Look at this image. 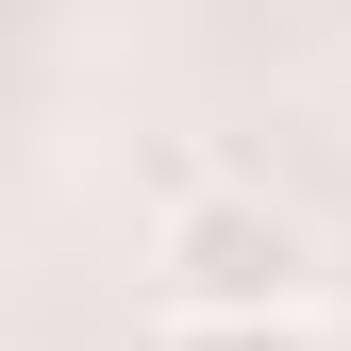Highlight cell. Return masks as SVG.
Segmentation results:
<instances>
[{"mask_svg": "<svg viewBox=\"0 0 351 351\" xmlns=\"http://www.w3.org/2000/svg\"><path fill=\"white\" fill-rule=\"evenodd\" d=\"M151 318H318V234L268 184H184L151 217Z\"/></svg>", "mask_w": 351, "mask_h": 351, "instance_id": "cell-1", "label": "cell"}, {"mask_svg": "<svg viewBox=\"0 0 351 351\" xmlns=\"http://www.w3.org/2000/svg\"><path fill=\"white\" fill-rule=\"evenodd\" d=\"M134 351H335L318 318H151Z\"/></svg>", "mask_w": 351, "mask_h": 351, "instance_id": "cell-2", "label": "cell"}]
</instances>
